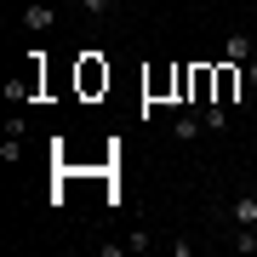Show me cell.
<instances>
[{
	"instance_id": "cell-1",
	"label": "cell",
	"mask_w": 257,
	"mask_h": 257,
	"mask_svg": "<svg viewBox=\"0 0 257 257\" xmlns=\"http://www.w3.org/2000/svg\"><path fill=\"white\" fill-rule=\"evenodd\" d=\"M200 132H206L200 109H189V103H177V114H172V138H177V143H189V138H200Z\"/></svg>"
},
{
	"instance_id": "cell-2",
	"label": "cell",
	"mask_w": 257,
	"mask_h": 257,
	"mask_svg": "<svg viewBox=\"0 0 257 257\" xmlns=\"http://www.w3.org/2000/svg\"><path fill=\"white\" fill-rule=\"evenodd\" d=\"M52 23H57V12L46 6V0H29V6H23V29H29V35H46Z\"/></svg>"
},
{
	"instance_id": "cell-3",
	"label": "cell",
	"mask_w": 257,
	"mask_h": 257,
	"mask_svg": "<svg viewBox=\"0 0 257 257\" xmlns=\"http://www.w3.org/2000/svg\"><path fill=\"white\" fill-rule=\"evenodd\" d=\"M229 223H240V229H257V194H234Z\"/></svg>"
},
{
	"instance_id": "cell-4",
	"label": "cell",
	"mask_w": 257,
	"mask_h": 257,
	"mask_svg": "<svg viewBox=\"0 0 257 257\" xmlns=\"http://www.w3.org/2000/svg\"><path fill=\"white\" fill-rule=\"evenodd\" d=\"M234 86H240V63H223L217 69V103H234Z\"/></svg>"
},
{
	"instance_id": "cell-5",
	"label": "cell",
	"mask_w": 257,
	"mask_h": 257,
	"mask_svg": "<svg viewBox=\"0 0 257 257\" xmlns=\"http://www.w3.org/2000/svg\"><path fill=\"white\" fill-rule=\"evenodd\" d=\"M200 120H206V132H223V126H229V103H217V97L200 103Z\"/></svg>"
},
{
	"instance_id": "cell-6",
	"label": "cell",
	"mask_w": 257,
	"mask_h": 257,
	"mask_svg": "<svg viewBox=\"0 0 257 257\" xmlns=\"http://www.w3.org/2000/svg\"><path fill=\"white\" fill-rule=\"evenodd\" d=\"M223 57L229 63H251V35H229L223 40Z\"/></svg>"
},
{
	"instance_id": "cell-7",
	"label": "cell",
	"mask_w": 257,
	"mask_h": 257,
	"mask_svg": "<svg viewBox=\"0 0 257 257\" xmlns=\"http://www.w3.org/2000/svg\"><path fill=\"white\" fill-rule=\"evenodd\" d=\"M229 246L251 257V251H257V229H240V223H234V240H229Z\"/></svg>"
},
{
	"instance_id": "cell-8",
	"label": "cell",
	"mask_w": 257,
	"mask_h": 257,
	"mask_svg": "<svg viewBox=\"0 0 257 257\" xmlns=\"http://www.w3.org/2000/svg\"><path fill=\"white\" fill-rule=\"evenodd\" d=\"M74 12H86V18H109L114 0H74Z\"/></svg>"
},
{
	"instance_id": "cell-9",
	"label": "cell",
	"mask_w": 257,
	"mask_h": 257,
	"mask_svg": "<svg viewBox=\"0 0 257 257\" xmlns=\"http://www.w3.org/2000/svg\"><path fill=\"white\" fill-rule=\"evenodd\" d=\"M149 246H155V240H149V234H143V229H132V234H126V251H132V257H143V251H149Z\"/></svg>"
},
{
	"instance_id": "cell-10",
	"label": "cell",
	"mask_w": 257,
	"mask_h": 257,
	"mask_svg": "<svg viewBox=\"0 0 257 257\" xmlns=\"http://www.w3.org/2000/svg\"><path fill=\"white\" fill-rule=\"evenodd\" d=\"M246 86H251V92H257V57H251V63H246Z\"/></svg>"
}]
</instances>
